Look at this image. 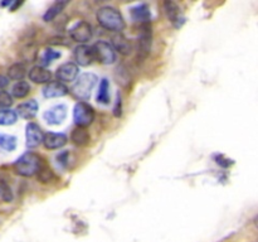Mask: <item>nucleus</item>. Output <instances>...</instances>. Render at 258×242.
<instances>
[{"instance_id": "0eeeda50", "label": "nucleus", "mask_w": 258, "mask_h": 242, "mask_svg": "<svg viewBox=\"0 0 258 242\" xmlns=\"http://www.w3.org/2000/svg\"><path fill=\"white\" fill-rule=\"evenodd\" d=\"M43 134L42 129L34 123H29L25 128V140H27V146L29 149H34L43 143Z\"/></svg>"}, {"instance_id": "1a4fd4ad", "label": "nucleus", "mask_w": 258, "mask_h": 242, "mask_svg": "<svg viewBox=\"0 0 258 242\" xmlns=\"http://www.w3.org/2000/svg\"><path fill=\"white\" fill-rule=\"evenodd\" d=\"M67 117V106L55 105L44 112V120L49 125H60Z\"/></svg>"}, {"instance_id": "9d476101", "label": "nucleus", "mask_w": 258, "mask_h": 242, "mask_svg": "<svg viewBox=\"0 0 258 242\" xmlns=\"http://www.w3.org/2000/svg\"><path fill=\"white\" fill-rule=\"evenodd\" d=\"M164 10H165L166 17H168V19L170 20V23L174 25V27L180 28L181 25L184 24V22H185V18H184L180 8H179L175 3L165 2L164 3Z\"/></svg>"}, {"instance_id": "412c9836", "label": "nucleus", "mask_w": 258, "mask_h": 242, "mask_svg": "<svg viewBox=\"0 0 258 242\" xmlns=\"http://www.w3.org/2000/svg\"><path fill=\"white\" fill-rule=\"evenodd\" d=\"M97 102L102 103V105H108L110 103V83L106 78H103L98 86L97 92Z\"/></svg>"}, {"instance_id": "39448f33", "label": "nucleus", "mask_w": 258, "mask_h": 242, "mask_svg": "<svg viewBox=\"0 0 258 242\" xmlns=\"http://www.w3.org/2000/svg\"><path fill=\"white\" fill-rule=\"evenodd\" d=\"M95 59L101 62L102 65H112L116 60V52L110 43L105 40H98L92 45Z\"/></svg>"}, {"instance_id": "cd10ccee", "label": "nucleus", "mask_w": 258, "mask_h": 242, "mask_svg": "<svg viewBox=\"0 0 258 242\" xmlns=\"http://www.w3.org/2000/svg\"><path fill=\"white\" fill-rule=\"evenodd\" d=\"M59 57H60L59 52H57V50L48 48V49H45L44 53H43L42 63H43V65H49V63H52L53 60L57 59V58H59Z\"/></svg>"}, {"instance_id": "423d86ee", "label": "nucleus", "mask_w": 258, "mask_h": 242, "mask_svg": "<svg viewBox=\"0 0 258 242\" xmlns=\"http://www.w3.org/2000/svg\"><path fill=\"white\" fill-rule=\"evenodd\" d=\"M70 35L75 42L85 44V43H87L88 40H91V38H92V27H91L90 23L85 22V20H81V22L76 23V24L71 28Z\"/></svg>"}, {"instance_id": "20e7f679", "label": "nucleus", "mask_w": 258, "mask_h": 242, "mask_svg": "<svg viewBox=\"0 0 258 242\" xmlns=\"http://www.w3.org/2000/svg\"><path fill=\"white\" fill-rule=\"evenodd\" d=\"M73 120H75L76 125L80 128H86V126L91 125L95 120V110L92 106L88 105L87 102L76 103L75 110H73Z\"/></svg>"}, {"instance_id": "aec40b11", "label": "nucleus", "mask_w": 258, "mask_h": 242, "mask_svg": "<svg viewBox=\"0 0 258 242\" xmlns=\"http://www.w3.org/2000/svg\"><path fill=\"white\" fill-rule=\"evenodd\" d=\"M27 75V67L23 63H14L8 68V78L13 81H22Z\"/></svg>"}, {"instance_id": "f3484780", "label": "nucleus", "mask_w": 258, "mask_h": 242, "mask_svg": "<svg viewBox=\"0 0 258 242\" xmlns=\"http://www.w3.org/2000/svg\"><path fill=\"white\" fill-rule=\"evenodd\" d=\"M115 49V52L117 50L118 53L123 55H128L133 52V44H131L130 40L126 37H123L122 34H117L112 38V44H111Z\"/></svg>"}, {"instance_id": "f03ea898", "label": "nucleus", "mask_w": 258, "mask_h": 242, "mask_svg": "<svg viewBox=\"0 0 258 242\" xmlns=\"http://www.w3.org/2000/svg\"><path fill=\"white\" fill-rule=\"evenodd\" d=\"M42 164L43 160L38 154L33 153V151H27L15 160V163L13 164V168L18 175L28 178V176L35 175Z\"/></svg>"}, {"instance_id": "c756f323", "label": "nucleus", "mask_w": 258, "mask_h": 242, "mask_svg": "<svg viewBox=\"0 0 258 242\" xmlns=\"http://www.w3.org/2000/svg\"><path fill=\"white\" fill-rule=\"evenodd\" d=\"M8 85H9V78L4 75H0V90L3 91Z\"/></svg>"}, {"instance_id": "a878e982", "label": "nucleus", "mask_w": 258, "mask_h": 242, "mask_svg": "<svg viewBox=\"0 0 258 242\" xmlns=\"http://www.w3.org/2000/svg\"><path fill=\"white\" fill-rule=\"evenodd\" d=\"M37 175H38V179H39L42 183H49V182L54 178V174H53L52 169H50L49 166L44 163H43L42 166L39 168Z\"/></svg>"}, {"instance_id": "7ed1b4c3", "label": "nucleus", "mask_w": 258, "mask_h": 242, "mask_svg": "<svg viewBox=\"0 0 258 242\" xmlns=\"http://www.w3.org/2000/svg\"><path fill=\"white\" fill-rule=\"evenodd\" d=\"M96 83H97V76L90 72L82 73L76 80V82L73 83L71 91H72V93L78 100H82L85 102L86 100L91 97V93H92V90L95 88Z\"/></svg>"}, {"instance_id": "6ab92c4d", "label": "nucleus", "mask_w": 258, "mask_h": 242, "mask_svg": "<svg viewBox=\"0 0 258 242\" xmlns=\"http://www.w3.org/2000/svg\"><path fill=\"white\" fill-rule=\"evenodd\" d=\"M71 140L77 146H86L90 143V134L86 130V128H75L71 133Z\"/></svg>"}, {"instance_id": "bb28decb", "label": "nucleus", "mask_w": 258, "mask_h": 242, "mask_svg": "<svg viewBox=\"0 0 258 242\" xmlns=\"http://www.w3.org/2000/svg\"><path fill=\"white\" fill-rule=\"evenodd\" d=\"M13 198H14V196H13L10 186L5 180L0 179V199H3L4 202H12Z\"/></svg>"}, {"instance_id": "a211bd4d", "label": "nucleus", "mask_w": 258, "mask_h": 242, "mask_svg": "<svg viewBox=\"0 0 258 242\" xmlns=\"http://www.w3.org/2000/svg\"><path fill=\"white\" fill-rule=\"evenodd\" d=\"M150 9L146 4H140V5H136L135 8L131 9V18H133L135 22H140L141 24L144 23H149L150 20Z\"/></svg>"}, {"instance_id": "f8f14e48", "label": "nucleus", "mask_w": 258, "mask_h": 242, "mask_svg": "<svg viewBox=\"0 0 258 242\" xmlns=\"http://www.w3.org/2000/svg\"><path fill=\"white\" fill-rule=\"evenodd\" d=\"M68 138L64 134L60 133H48L45 134L43 138V144L49 150H55V149H60L67 144Z\"/></svg>"}, {"instance_id": "4468645a", "label": "nucleus", "mask_w": 258, "mask_h": 242, "mask_svg": "<svg viewBox=\"0 0 258 242\" xmlns=\"http://www.w3.org/2000/svg\"><path fill=\"white\" fill-rule=\"evenodd\" d=\"M29 80L34 83H49L52 78V73L43 66H34L28 73Z\"/></svg>"}, {"instance_id": "2eb2a0df", "label": "nucleus", "mask_w": 258, "mask_h": 242, "mask_svg": "<svg viewBox=\"0 0 258 242\" xmlns=\"http://www.w3.org/2000/svg\"><path fill=\"white\" fill-rule=\"evenodd\" d=\"M139 45L140 52L146 54L149 53L151 47V27L149 23H144L140 27V34H139Z\"/></svg>"}, {"instance_id": "4be33fe9", "label": "nucleus", "mask_w": 258, "mask_h": 242, "mask_svg": "<svg viewBox=\"0 0 258 242\" xmlns=\"http://www.w3.org/2000/svg\"><path fill=\"white\" fill-rule=\"evenodd\" d=\"M66 5H67V3L66 2H55L54 4L50 5V7L47 9V12L44 13V15H43V20H44V22H52V20L54 19V18L57 17L63 9H64Z\"/></svg>"}, {"instance_id": "b1692460", "label": "nucleus", "mask_w": 258, "mask_h": 242, "mask_svg": "<svg viewBox=\"0 0 258 242\" xmlns=\"http://www.w3.org/2000/svg\"><path fill=\"white\" fill-rule=\"evenodd\" d=\"M18 118L17 111H13L10 108L0 110V126H9L15 124Z\"/></svg>"}, {"instance_id": "6e6552de", "label": "nucleus", "mask_w": 258, "mask_h": 242, "mask_svg": "<svg viewBox=\"0 0 258 242\" xmlns=\"http://www.w3.org/2000/svg\"><path fill=\"white\" fill-rule=\"evenodd\" d=\"M78 76V66L73 62H67L57 68L55 77L59 82H72Z\"/></svg>"}, {"instance_id": "393cba45", "label": "nucleus", "mask_w": 258, "mask_h": 242, "mask_svg": "<svg viewBox=\"0 0 258 242\" xmlns=\"http://www.w3.org/2000/svg\"><path fill=\"white\" fill-rule=\"evenodd\" d=\"M0 148L7 151H13L17 148V138L13 135L0 133Z\"/></svg>"}, {"instance_id": "9b49d317", "label": "nucleus", "mask_w": 258, "mask_h": 242, "mask_svg": "<svg viewBox=\"0 0 258 242\" xmlns=\"http://www.w3.org/2000/svg\"><path fill=\"white\" fill-rule=\"evenodd\" d=\"M75 59L77 62V66H90L91 63L95 60V54H93V49L92 47L90 45H86V44H80L77 48L75 49Z\"/></svg>"}, {"instance_id": "5701e85b", "label": "nucleus", "mask_w": 258, "mask_h": 242, "mask_svg": "<svg viewBox=\"0 0 258 242\" xmlns=\"http://www.w3.org/2000/svg\"><path fill=\"white\" fill-rule=\"evenodd\" d=\"M30 92V86L29 83L25 81H19L15 83L12 88V97L15 98H24Z\"/></svg>"}, {"instance_id": "f257e3e1", "label": "nucleus", "mask_w": 258, "mask_h": 242, "mask_svg": "<svg viewBox=\"0 0 258 242\" xmlns=\"http://www.w3.org/2000/svg\"><path fill=\"white\" fill-rule=\"evenodd\" d=\"M97 22L105 29L120 34L125 29V20L122 14L113 7H103L97 12Z\"/></svg>"}, {"instance_id": "ddd939ff", "label": "nucleus", "mask_w": 258, "mask_h": 242, "mask_svg": "<svg viewBox=\"0 0 258 242\" xmlns=\"http://www.w3.org/2000/svg\"><path fill=\"white\" fill-rule=\"evenodd\" d=\"M68 93V88L63 85L59 81H54V82L47 83L44 88H43V95L47 98H55L62 97Z\"/></svg>"}, {"instance_id": "c85d7f7f", "label": "nucleus", "mask_w": 258, "mask_h": 242, "mask_svg": "<svg viewBox=\"0 0 258 242\" xmlns=\"http://www.w3.org/2000/svg\"><path fill=\"white\" fill-rule=\"evenodd\" d=\"M13 105V97L7 91H0V110L9 108Z\"/></svg>"}, {"instance_id": "dca6fc26", "label": "nucleus", "mask_w": 258, "mask_h": 242, "mask_svg": "<svg viewBox=\"0 0 258 242\" xmlns=\"http://www.w3.org/2000/svg\"><path fill=\"white\" fill-rule=\"evenodd\" d=\"M38 112V102L35 100H29L25 101V102L20 103L17 108V113L19 116H22L23 118H27V120H30V118L34 117Z\"/></svg>"}]
</instances>
